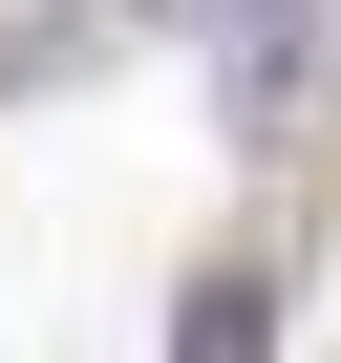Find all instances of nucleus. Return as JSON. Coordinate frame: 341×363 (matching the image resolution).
Wrapping results in <instances>:
<instances>
[{"label": "nucleus", "mask_w": 341, "mask_h": 363, "mask_svg": "<svg viewBox=\"0 0 341 363\" xmlns=\"http://www.w3.org/2000/svg\"><path fill=\"white\" fill-rule=\"evenodd\" d=\"M170 363H277V278H256V257H214L192 299H170Z\"/></svg>", "instance_id": "obj_2"}, {"label": "nucleus", "mask_w": 341, "mask_h": 363, "mask_svg": "<svg viewBox=\"0 0 341 363\" xmlns=\"http://www.w3.org/2000/svg\"><path fill=\"white\" fill-rule=\"evenodd\" d=\"M214 107H235V150H299V128H320V0L214 22Z\"/></svg>", "instance_id": "obj_1"}]
</instances>
